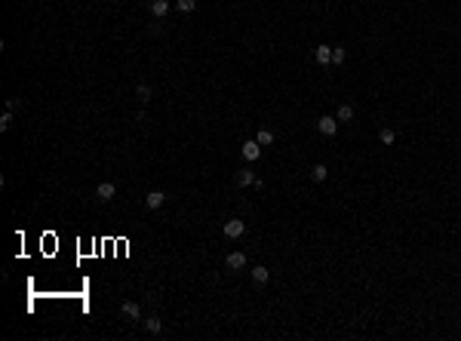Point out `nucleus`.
Masks as SVG:
<instances>
[{
	"label": "nucleus",
	"mask_w": 461,
	"mask_h": 341,
	"mask_svg": "<svg viewBox=\"0 0 461 341\" xmlns=\"http://www.w3.org/2000/svg\"><path fill=\"white\" fill-rule=\"evenodd\" d=\"M225 265H228L230 270H243V268H246V255H243V252H230Z\"/></svg>",
	"instance_id": "6"
},
{
	"label": "nucleus",
	"mask_w": 461,
	"mask_h": 341,
	"mask_svg": "<svg viewBox=\"0 0 461 341\" xmlns=\"http://www.w3.org/2000/svg\"><path fill=\"white\" fill-rule=\"evenodd\" d=\"M252 280H256L258 286H261V283H268V280H271V270L264 268V265H258V268H252Z\"/></svg>",
	"instance_id": "11"
},
{
	"label": "nucleus",
	"mask_w": 461,
	"mask_h": 341,
	"mask_svg": "<svg viewBox=\"0 0 461 341\" xmlns=\"http://www.w3.org/2000/svg\"><path fill=\"white\" fill-rule=\"evenodd\" d=\"M19 108H22V101H19V98H6V111H9V114H16Z\"/></svg>",
	"instance_id": "21"
},
{
	"label": "nucleus",
	"mask_w": 461,
	"mask_h": 341,
	"mask_svg": "<svg viewBox=\"0 0 461 341\" xmlns=\"http://www.w3.org/2000/svg\"><path fill=\"white\" fill-rule=\"evenodd\" d=\"M234 181L240 188H246V185H256V172H252V169H240V172L234 175Z\"/></svg>",
	"instance_id": "8"
},
{
	"label": "nucleus",
	"mask_w": 461,
	"mask_h": 341,
	"mask_svg": "<svg viewBox=\"0 0 461 341\" xmlns=\"http://www.w3.org/2000/svg\"><path fill=\"white\" fill-rule=\"evenodd\" d=\"M145 329H148L151 335H157L160 329H163V323H160V317H148V320H145Z\"/></svg>",
	"instance_id": "16"
},
{
	"label": "nucleus",
	"mask_w": 461,
	"mask_h": 341,
	"mask_svg": "<svg viewBox=\"0 0 461 341\" xmlns=\"http://www.w3.org/2000/svg\"><path fill=\"white\" fill-rule=\"evenodd\" d=\"M314 59H317L320 65H329V62H332V47H326V43H320V47L314 49Z\"/></svg>",
	"instance_id": "7"
},
{
	"label": "nucleus",
	"mask_w": 461,
	"mask_h": 341,
	"mask_svg": "<svg viewBox=\"0 0 461 341\" xmlns=\"http://www.w3.org/2000/svg\"><path fill=\"white\" fill-rule=\"evenodd\" d=\"M326 175H329L326 163H314V169H310V178H314V181H326Z\"/></svg>",
	"instance_id": "13"
},
{
	"label": "nucleus",
	"mask_w": 461,
	"mask_h": 341,
	"mask_svg": "<svg viewBox=\"0 0 461 341\" xmlns=\"http://www.w3.org/2000/svg\"><path fill=\"white\" fill-rule=\"evenodd\" d=\"M9 126H13V114L3 111V117H0V129H9Z\"/></svg>",
	"instance_id": "20"
},
{
	"label": "nucleus",
	"mask_w": 461,
	"mask_h": 341,
	"mask_svg": "<svg viewBox=\"0 0 461 341\" xmlns=\"http://www.w3.org/2000/svg\"><path fill=\"white\" fill-rule=\"evenodd\" d=\"M123 317H129V320H142V308H138L135 301H123Z\"/></svg>",
	"instance_id": "9"
},
{
	"label": "nucleus",
	"mask_w": 461,
	"mask_h": 341,
	"mask_svg": "<svg viewBox=\"0 0 461 341\" xmlns=\"http://www.w3.org/2000/svg\"><path fill=\"white\" fill-rule=\"evenodd\" d=\"M135 96H138V101H142V105H148V101H151V86H148V83H138V86H135Z\"/></svg>",
	"instance_id": "14"
},
{
	"label": "nucleus",
	"mask_w": 461,
	"mask_h": 341,
	"mask_svg": "<svg viewBox=\"0 0 461 341\" xmlns=\"http://www.w3.org/2000/svg\"><path fill=\"white\" fill-rule=\"evenodd\" d=\"M176 6L181 13H194V6H197V0H176Z\"/></svg>",
	"instance_id": "18"
},
{
	"label": "nucleus",
	"mask_w": 461,
	"mask_h": 341,
	"mask_svg": "<svg viewBox=\"0 0 461 341\" xmlns=\"http://www.w3.org/2000/svg\"><path fill=\"white\" fill-rule=\"evenodd\" d=\"M243 157H246L249 163H256L258 157H261V145H258L256 139H252V142H246V145H243Z\"/></svg>",
	"instance_id": "4"
},
{
	"label": "nucleus",
	"mask_w": 461,
	"mask_h": 341,
	"mask_svg": "<svg viewBox=\"0 0 461 341\" xmlns=\"http://www.w3.org/2000/svg\"><path fill=\"white\" fill-rule=\"evenodd\" d=\"M335 117H338V123H351V120H354V108H351V105H338V114H335Z\"/></svg>",
	"instance_id": "15"
},
{
	"label": "nucleus",
	"mask_w": 461,
	"mask_h": 341,
	"mask_svg": "<svg viewBox=\"0 0 461 341\" xmlns=\"http://www.w3.org/2000/svg\"><path fill=\"white\" fill-rule=\"evenodd\" d=\"M378 139H382V145H387V147H390V145H394V142H397V132H394V129H387V126H384L382 132H378Z\"/></svg>",
	"instance_id": "17"
},
{
	"label": "nucleus",
	"mask_w": 461,
	"mask_h": 341,
	"mask_svg": "<svg viewBox=\"0 0 461 341\" xmlns=\"http://www.w3.org/2000/svg\"><path fill=\"white\" fill-rule=\"evenodd\" d=\"M344 62V49L341 47H332V65H341Z\"/></svg>",
	"instance_id": "19"
},
{
	"label": "nucleus",
	"mask_w": 461,
	"mask_h": 341,
	"mask_svg": "<svg viewBox=\"0 0 461 341\" xmlns=\"http://www.w3.org/2000/svg\"><path fill=\"white\" fill-rule=\"evenodd\" d=\"M145 203H148V209H160L166 203V194H163V191H151V194L145 197Z\"/></svg>",
	"instance_id": "5"
},
{
	"label": "nucleus",
	"mask_w": 461,
	"mask_h": 341,
	"mask_svg": "<svg viewBox=\"0 0 461 341\" xmlns=\"http://www.w3.org/2000/svg\"><path fill=\"white\" fill-rule=\"evenodd\" d=\"M274 139H277V135H274L271 129H258V135H256V142H258L261 147H271V145H274Z\"/></svg>",
	"instance_id": "12"
},
{
	"label": "nucleus",
	"mask_w": 461,
	"mask_h": 341,
	"mask_svg": "<svg viewBox=\"0 0 461 341\" xmlns=\"http://www.w3.org/2000/svg\"><path fill=\"white\" fill-rule=\"evenodd\" d=\"M166 13H169V0H151V16L163 19Z\"/></svg>",
	"instance_id": "10"
},
{
	"label": "nucleus",
	"mask_w": 461,
	"mask_h": 341,
	"mask_svg": "<svg viewBox=\"0 0 461 341\" xmlns=\"http://www.w3.org/2000/svg\"><path fill=\"white\" fill-rule=\"evenodd\" d=\"M114 194H117V185H114V181H102V185L96 188V200H99V203L114 200Z\"/></svg>",
	"instance_id": "2"
},
{
	"label": "nucleus",
	"mask_w": 461,
	"mask_h": 341,
	"mask_svg": "<svg viewBox=\"0 0 461 341\" xmlns=\"http://www.w3.org/2000/svg\"><path fill=\"white\" fill-rule=\"evenodd\" d=\"M243 231H246V221H240V219L225 221V237H228V240H237V237H243Z\"/></svg>",
	"instance_id": "1"
},
{
	"label": "nucleus",
	"mask_w": 461,
	"mask_h": 341,
	"mask_svg": "<svg viewBox=\"0 0 461 341\" xmlns=\"http://www.w3.org/2000/svg\"><path fill=\"white\" fill-rule=\"evenodd\" d=\"M317 129L323 135H335L338 132V117H329V114H326V117H320L317 120Z\"/></svg>",
	"instance_id": "3"
}]
</instances>
